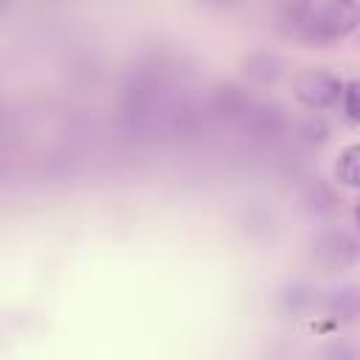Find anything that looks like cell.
<instances>
[{
    "label": "cell",
    "instance_id": "obj_5",
    "mask_svg": "<svg viewBox=\"0 0 360 360\" xmlns=\"http://www.w3.org/2000/svg\"><path fill=\"white\" fill-rule=\"evenodd\" d=\"M346 112L352 121H360V82H349L346 84Z\"/></svg>",
    "mask_w": 360,
    "mask_h": 360
},
{
    "label": "cell",
    "instance_id": "obj_2",
    "mask_svg": "<svg viewBox=\"0 0 360 360\" xmlns=\"http://www.w3.org/2000/svg\"><path fill=\"white\" fill-rule=\"evenodd\" d=\"M292 90H295V98L301 104H307L309 110H323V107L338 101L340 79L326 73V70H304V73L295 76Z\"/></svg>",
    "mask_w": 360,
    "mask_h": 360
},
{
    "label": "cell",
    "instance_id": "obj_6",
    "mask_svg": "<svg viewBox=\"0 0 360 360\" xmlns=\"http://www.w3.org/2000/svg\"><path fill=\"white\" fill-rule=\"evenodd\" d=\"M323 360H354V352H352L349 346L338 343V346H329V349H326Z\"/></svg>",
    "mask_w": 360,
    "mask_h": 360
},
{
    "label": "cell",
    "instance_id": "obj_4",
    "mask_svg": "<svg viewBox=\"0 0 360 360\" xmlns=\"http://www.w3.org/2000/svg\"><path fill=\"white\" fill-rule=\"evenodd\" d=\"M335 174L343 186L349 188H360V143H352L340 152L338 158V166H335Z\"/></svg>",
    "mask_w": 360,
    "mask_h": 360
},
{
    "label": "cell",
    "instance_id": "obj_1",
    "mask_svg": "<svg viewBox=\"0 0 360 360\" xmlns=\"http://www.w3.org/2000/svg\"><path fill=\"white\" fill-rule=\"evenodd\" d=\"M360 22V6L354 3H298L281 11L287 34L307 42H332L354 31Z\"/></svg>",
    "mask_w": 360,
    "mask_h": 360
},
{
    "label": "cell",
    "instance_id": "obj_3",
    "mask_svg": "<svg viewBox=\"0 0 360 360\" xmlns=\"http://www.w3.org/2000/svg\"><path fill=\"white\" fill-rule=\"evenodd\" d=\"M357 256V242L349 233H326L315 242V259L326 267H343Z\"/></svg>",
    "mask_w": 360,
    "mask_h": 360
},
{
    "label": "cell",
    "instance_id": "obj_7",
    "mask_svg": "<svg viewBox=\"0 0 360 360\" xmlns=\"http://www.w3.org/2000/svg\"><path fill=\"white\" fill-rule=\"evenodd\" d=\"M354 219H357V225H360V202L354 205Z\"/></svg>",
    "mask_w": 360,
    "mask_h": 360
}]
</instances>
